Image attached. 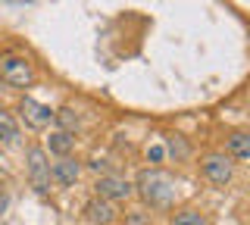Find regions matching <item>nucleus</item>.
I'll use <instances>...</instances> for the list:
<instances>
[{"label": "nucleus", "instance_id": "obj_5", "mask_svg": "<svg viewBox=\"0 0 250 225\" xmlns=\"http://www.w3.org/2000/svg\"><path fill=\"white\" fill-rule=\"evenodd\" d=\"M97 197L100 200H128L131 197V191H135V184H128L125 178H119V175H104V178H97Z\"/></svg>", "mask_w": 250, "mask_h": 225}, {"label": "nucleus", "instance_id": "obj_14", "mask_svg": "<svg viewBox=\"0 0 250 225\" xmlns=\"http://www.w3.org/2000/svg\"><path fill=\"white\" fill-rule=\"evenodd\" d=\"M147 157H150V163H160L163 160V147H150V153H147Z\"/></svg>", "mask_w": 250, "mask_h": 225}, {"label": "nucleus", "instance_id": "obj_9", "mask_svg": "<svg viewBox=\"0 0 250 225\" xmlns=\"http://www.w3.org/2000/svg\"><path fill=\"white\" fill-rule=\"evenodd\" d=\"M88 219H91V222H97V225H109V222L116 219V206L109 204V200L94 197L91 204H88Z\"/></svg>", "mask_w": 250, "mask_h": 225}, {"label": "nucleus", "instance_id": "obj_1", "mask_svg": "<svg viewBox=\"0 0 250 225\" xmlns=\"http://www.w3.org/2000/svg\"><path fill=\"white\" fill-rule=\"evenodd\" d=\"M138 194L144 197V204L150 206H169L175 200V178L163 169H144L138 175Z\"/></svg>", "mask_w": 250, "mask_h": 225}, {"label": "nucleus", "instance_id": "obj_4", "mask_svg": "<svg viewBox=\"0 0 250 225\" xmlns=\"http://www.w3.org/2000/svg\"><path fill=\"white\" fill-rule=\"evenodd\" d=\"M200 169H203V175H207L213 184H229L231 182V172H234L231 160L225 157V153H207L203 163H200Z\"/></svg>", "mask_w": 250, "mask_h": 225}, {"label": "nucleus", "instance_id": "obj_6", "mask_svg": "<svg viewBox=\"0 0 250 225\" xmlns=\"http://www.w3.org/2000/svg\"><path fill=\"white\" fill-rule=\"evenodd\" d=\"M19 110H22V116H25V122H28L31 128H44V125H50V122H53V110H50V106L38 103V100H31V97H22Z\"/></svg>", "mask_w": 250, "mask_h": 225}, {"label": "nucleus", "instance_id": "obj_3", "mask_svg": "<svg viewBox=\"0 0 250 225\" xmlns=\"http://www.w3.org/2000/svg\"><path fill=\"white\" fill-rule=\"evenodd\" d=\"M0 79L10 88H28L35 82V69L25 57H3L0 60Z\"/></svg>", "mask_w": 250, "mask_h": 225}, {"label": "nucleus", "instance_id": "obj_11", "mask_svg": "<svg viewBox=\"0 0 250 225\" xmlns=\"http://www.w3.org/2000/svg\"><path fill=\"white\" fill-rule=\"evenodd\" d=\"M0 141H3V144H16V141H19V125H16L13 113H6L3 106H0Z\"/></svg>", "mask_w": 250, "mask_h": 225}, {"label": "nucleus", "instance_id": "obj_7", "mask_svg": "<svg viewBox=\"0 0 250 225\" xmlns=\"http://www.w3.org/2000/svg\"><path fill=\"white\" fill-rule=\"evenodd\" d=\"M78 175H82V166H78V160H72V157H60L50 169V178H57L60 184H75Z\"/></svg>", "mask_w": 250, "mask_h": 225}, {"label": "nucleus", "instance_id": "obj_13", "mask_svg": "<svg viewBox=\"0 0 250 225\" xmlns=\"http://www.w3.org/2000/svg\"><path fill=\"white\" fill-rule=\"evenodd\" d=\"M172 225H207V219H203L197 209H182V213L172 219Z\"/></svg>", "mask_w": 250, "mask_h": 225}, {"label": "nucleus", "instance_id": "obj_12", "mask_svg": "<svg viewBox=\"0 0 250 225\" xmlns=\"http://www.w3.org/2000/svg\"><path fill=\"white\" fill-rule=\"evenodd\" d=\"M53 119H60L62 131H72L78 125V113L72 110V106H62V110H57V113H53Z\"/></svg>", "mask_w": 250, "mask_h": 225}, {"label": "nucleus", "instance_id": "obj_10", "mask_svg": "<svg viewBox=\"0 0 250 225\" xmlns=\"http://www.w3.org/2000/svg\"><path fill=\"white\" fill-rule=\"evenodd\" d=\"M225 157L229 160H247L250 157V135L234 131V135L229 138V144H225Z\"/></svg>", "mask_w": 250, "mask_h": 225}, {"label": "nucleus", "instance_id": "obj_2", "mask_svg": "<svg viewBox=\"0 0 250 225\" xmlns=\"http://www.w3.org/2000/svg\"><path fill=\"white\" fill-rule=\"evenodd\" d=\"M25 166H28V182L38 194H47L50 188V160H47L44 147H28L25 153Z\"/></svg>", "mask_w": 250, "mask_h": 225}, {"label": "nucleus", "instance_id": "obj_8", "mask_svg": "<svg viewBox=\"0 0 250 225\" xmlns=\"http://www.w3.org/2000/svg\"><path fill=\"white\" fill-rule=\"evenodd\" d=\"M47 147H50V153H57V157H69L72 147H75V135L57 128V131H50V138H47Z\"/></svg>", "mask_w": 250, "mask_h": 225}]
</instances>
